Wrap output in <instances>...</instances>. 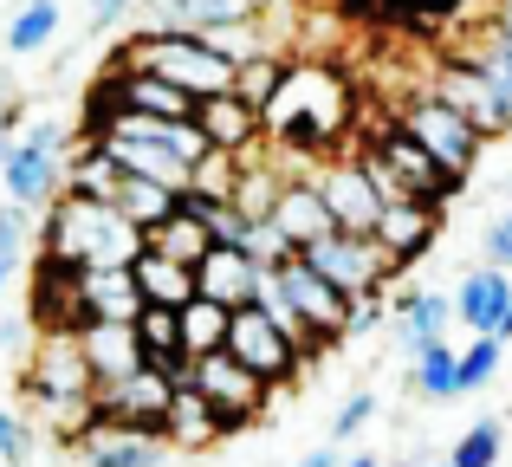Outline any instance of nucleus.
Listing matches in <instances>:
<instances>
[{"label":"nucleus","instance_id":"nucleus-1","mask_svg":"<svg viewBox=\"0 0 512 467\" xmlns=\"http://www.w3.org/2000/svg\"><path fill=\"white\" fill-rule=\"evenodd\" d=\"M344 124H350V78L325 59L286 65L279 91L260 111V137L279 143V150H305V156H325L344 137Z\"/></svg>","mask_w":512,"mask_h":467},{"label":"nucleus","instance_id":"nucleus-2","mask_svg":"<svg viewBox=\"0 0 512 467\" xmlns=\"http://www.w3.org/2000/svg\"><path fill=\"white\" fill-rule=\"evenodd\" d=\"M143 247V234L117 215L111 202H85V195H52L46 202V228H39V253L72 273L85 266H130Z\"/></svg>","mask_w":512,"mask_h":467},{"label":"nucleus","instance_id":"nucleus-3","mask_svg":"<svg viewBox=\"0 0 512 467\" xmlns=\"http://www.w3.org/2000/svg\"><path fill=\"white\" fill-rule=\"evenodd\" d=\"M111 72H156L175 91H188V98H214V91L234 85V65L201 33H175V26H143L137 39H124L111 52Z\"/></svg>","mask_w":512,"mask_h":467},{"label":"nucleus","instance_id":"nucleus-4","mask_svg":"<svg viewBox=\"0 0 512 467\" xmlns=\"http://www.w3.org/2000/svg\"><path fill=\"white\" fill-rule=\"evenodd\" d=\"M357 163L370 169V182H376V195H383V202L409 195V202L441 208V202H454V195L467 189V182H461V176H448V169H441L435 156H428L402 124H376V137L357 150Z\"/></svg>","mask_w":512,"mask_h":467},{"label":"nucleus","instance_id":"nucleus-5","mask_svg":"<svg viewBox=\"0 0 512 467\" xmlns=\"http://www.w3.org/2000/svg\"><path fill=\"white\" fill-rule=\"evenodd\" d=\"M435 98L448 104V111H461L480 137L512 130V78L487 52H454V59H441L435 65Z\"/></svg>","mask_w":512,"mask_h":467},{"label":"nucleus","instance_id":"nucleus-6","mask_svg":"<svg viewBox=\"0 0 512 467\" xmlns=\"http://www.w3.org/2000/svg\"><path fill=\"white\" fill-rule=\"evenodd\" d=\"M65 124L59 117H39V124H20V137L7 143L0 156V182H7V202L13 208H46L59 195V176H65Z\"/></svg>","mask_w":512,"mask_h":467},{"label":"nucleus","instance_id":"nucleus-7","mask_svg":"<svg viewBox=\"0 0 512 467\" xmlns=\"http://www.w3.org/2000/svg\"><path fill=\"white\" fill-rule=\"evenodd\" d=\"M396 124L409 130V137L422 143V150L435 156V163L448 169V176H461V182L474 176L480 150H487V137H480V130L467 124L461 111H448V104H441L435 91H422V98H409V104H402V111H396Z\"/></svg>","mask_w":512,"mask_h":467},{"label":"nucleus","instance_id":"nucleus-8","mask_svg":"<svg viewBox=\"0 0 512 467\" xmlns=\"http://www.w3.org/2000/svg\"><path fill=\"white\" fill-rule=\"evenodd\" d=\"M188 383H195V390L208 396V409L221 416V429H227V435L253 429V422L266 416V403H273V383H260L247 364H234L227 351L195 357V364H188Z\"/></svg>","mask_w":512,"mask_h":467},{"label":"nucleus","instance_id":"nucleus-9","mask_svg":"<svg viewBox=\"0 0 512 467\" xmlns=\"http://www.w3.org/2000/svg\"><path fill=\"white\" fill-rule=\"evenodd\" d=\"M299 260L312 266L318 279H325V286H338L344 299H363V292H383L389 279V253L376 247L370 234H338L331 228L325 240H312V247H299Z\"/></svg>","mask_w":512,"mask_h":467},{"label":"nucleus","instance_id":"nucleus-10","mask_svg":"<svg viewBox=\"0 0 512 467\" xmlns=\"http://www.w3.org/2000/svg\"><path fill=\"white\" fill-rule=\"evenodd\" d=\"M221 351L234 357V364H247L260 383H273V390H286V383L305 370V357L292 351V338L260 312V305H234V312H227V344Z\"/></svg>","mask_w":512,"mask_h":467},{"label":"nucleus","instance_id":"nucleus-11","mask_svg":"<svg viewBox=\"0 0 512 467\" xmlns=\"http://www.w3.org/2000/svg\"><path fill=\"white\" fill-rule=\"evenodd\" d=\"M169 390H175V383L163 377V370L143 364V370H130V377L91 390V422H104V429H130V435H156V442H163Z\"/></svg>","mask_w":512,"mask_h":467},{"label":"nucleus","instance_id":"nucleus-12","mask_svg":"<svg viewBox=\"0 0 512 467\" xmlns=\"http://www.w3.org/2000/svg\"><path fill=\"white\" fill-rule=\"evenodd\" d=\"M312 189H318V202H325V215H331L338 234H370L376 215H383V195H376L370 169H363L357 156H331L312 176Z\"/></svg>","mask_w":512,"mask_h":467},{"label":"nucleus","instance_id":"nucleus-13","mask_svg":"<svg viewBox=\"0 0 512 467\" xmlns=\"http://www.w3.org/2000/svg\"><path fill=\"white\" fill-rule=\"evenodd\" d=\"M273 273V286L292 299V312H299V325L312 331V338H325V344H338L344 338V312H350V299L338 286H325V279L312 273V266L299 260V253H286L279 266H266Z\"/></svg>","mask_w":512,"mask_h":467},{"label":"nucleus","instance_id":"nucleus-14","mask_svg":"<svg viewBox=\"0 0 512 467\" xmlns=\"http://www.w3.org/2000/svg\"><path fill=\"white\" fill-rule=\"evenodd\" d=\"M435 234H441V208H428V202H409V195H396V202H383V215H376V228L370 240L389 253V273H409L415 260H422L428 247H435Z\"/></svg>","mask_w":512,"mask_h":467},{"label":"nucleus","instance_id":"nucleus-15","mask_svg":"<svg viewBox=\"0 0 512 467\" xmlns=\"http://www.w3.org/2000/svg\"><path fill=\"white\" fill-rule=\"evenodd\" d=\"M454 318H461L474 338H512V273L500 266H474V273L454 286Z\"/></svg>","mask_w":512,"mask_h":467},{"label":"nucleus","instance_id":"nucleus-16","mask_svg":"<svg viewBox=\"0 0 512 467\" xmlns=\"http://www.w3.org/2000/svg\"><path fill=\"white\" fill-rule=\"evenodd\" d=\"M72 305H78V325H98V318H137L143 312V292L130 279V266H85L72 273Z\"/></svg>","mask_w":512,"mask_h":467},{"label":"nucleus","instance_id":"nucleus-17","mask_svg":"<svg viewBox=\"0 0 512 467\" xmlns=\"http://www.w3.org/2000/svg\"><path fill=\"white\" fill-rule=\"evenodd\" d=\"M104 156L117 163V176H143V182H163V189L182 195L188 189V169L195 163H182L175 150H163V143H150V137H130V130H104V137H91Z\"/></svg>","mask_w":512,"mask_h":467},{"label":"nucleus","instance_id":"nucleus-18","mask_svg":"<svg viewBox=\"0 0 512 467\" xmlns=\"http://www.w3.org/2000/svg\"><path fill=\"white\" fill-rule=\"evenodd\" d=\"M260 279H266V266L260 260H247L240 247H208L195 260V292L201 299H214V305H253V292H260Z\"/></svg>","mask_w":512,"mask_h":467},{"label":"nucleus","instance_id":"nucleus-19","mask_svg":"<svg viewBox=\"0 0 512 467\" xmlns=\"http://www.w3.org/2000/svg\"><path fill=\"white\" fill-rule=\"evenodd\" d=\"M195 130L208 137V150H227V156H253L260 150V111L234 98V91H214V98H195Z\"/></svg>","mask_w":512,"mask_h":467},{"label":"nucleus","instance_id":"nucleus-20","mask_svg":"<svg viewBox=\"0 0 512 467\" xmlns=\"http://www.w3.org/2000/svg\"><path fill=\"white\" fill-rule=\"evenodd\" d=\"M266 221L279 228V240H286L292 253L331 234V215H325V202H318L312 176H305V182H299V176H286V182H279V195H273V208H266Z\"/></svg>","mask_w":512,"mask_h":467},{"label":"nucleus","instance_id":"nucleus-21","mask_svg":"<svg viewBox=\"0 0 512 467\" xmlns=\"http://www.w3.org/2000/svg\"><path fill=\"white\" fill-rule=\"evenodd\" d=\"M78 351L91 364V383H117L130 370H143V344L124 318H98V325H78Z\"/></svg>","mask_w":512,"mask_h":467},{"label":"nucleus","instance_id":"nucleus-22","mask_svg":"<svg viewBox=\"0 0 512 467\" xmlns=\"http://www.w3.org/2000/svg\"><path fill=\"white\" fill-rule=\"evenodd\" d=\"M221 416L208 409V396L195 383H175L169 390V409H163V448H182V455H201V448L221 442Z\"/></svg>","mask_w":512,"mask_h":467},{"label":"nucleus","instance_id":"nucleus-23","mask_svg":"<svg viewBox=\"0 0 512 467\" xmlns=\"http://www.w3.org/2000/svg\"><path fill=\"white\" fill-rule=\"evenodd\" d=\"M72 448L85 455V467H163V442H156V435L104 429V422H91Z\"/></svg>","mask_w":512,"mask_h":467},{"label":"nucleus","instance_id":"nucleus-24","mask_svg":"<svg viewBox=\"0 0 512 467\" xmlns=\"http://www.w3.org/2000/svg\"><path fill=\"white\" fill-rule=\"evenodd\" d=\"M130 279H137V292H143V305H188L195 299V266H182V260H169V253H156V247H137V260H130Z\"/></svg>","mask_w":512,"mask_h":467},{"label":"nucleus","instance_id":"nucleus-25","mask_svg":"<svg viewBox=\"0 0 512 467\" xmlns=\"http://www.w3.org/2000/svg\"><path fill=\"white\" fill-rule=\"evenodd\" d=\"M448 318H454L448 292H409V299L396 305V344H402V357H422L428 344H441V338H448Z\"/></svg>","mask_w":512,"mask_h":467},{"label":"nucleus","instance_id":"nucleus-26","mask_svg":"<svg viewBox=\"0 0 512 467\" xmlns=\"http://www.w3.org/2000/svg\"><path fill=\"white\" fill-rule=\"evenodd\" d=\"M266 7L253 0H156V20L150 26H175V33H214V26H240V20H260Z\"/></svg>","mask_w":512,"mask_h":467},{"label":"nucleus","instance_id":"nucleus-27","mask_svg":"<svg viewBox=\"0 0 512 467\" xmlns=\"http://www.w3.org/2000/svg\"><path fill=\"white\" fill-rule=\"evenodd\" d=\"M111 208H117V215H124L137 234H150L156 221L175 215V189H163V182H143V176H117Z\"/></svg>","mask_w":512,"mask_h":467},{"label":"nucleus","instance_id":"nucleus-28","mask_svg":"<svg viewBox=\"0 0 512 467\" xmlns=\"http://www.w3.org/2000/svg\"><path fill=\"white\" fill-rule=\"evenodd\" d=\"M143 247H156V253H169V260L195 266L201 253L214 247V240H208V228H201V215H195V208H188L182 195H175V215H169V221H156V228L143 234Z\"/></svg>","mask_w":512,"mask_h":467},{"label":"nucleus","instance_id":"nucleus-29","mask_svg":"<svg viewBox=\"0 0 512 467\" xmlns=\"http://www.w3.org/2000/svg\"><path fill=\"white\" fill-rule=\"evenodd\" d=\"M59 26H65L59 0H26V7H13V20H7V52L13 59H33V52H46L52 39H59Z\"/></svg>","mask_w":512,"mask_h":467},{"label":"nucleus","instance_id":"nucleus-30","mask_svg":"<svg viewBox=\"0 0 512 467\" xmlns=\"http://www.w3.org/2000/svg\"><path fill=\"white\" fill-rule=\"evenodd\" d=\"M175 338H182V357H208V351H221L227 344V305H214V299H188V305H175Z\"/></svg>","mask_w":512,"mask_h":467},{"label":"nucleus","instance_id":"nucleus-31","mask_svg":"<svg viewBox=\"0 0 512 467\" xmlns=\"http://www.w3.org/2000/svg\"><path fill=\"white\" fill-rule=\"evenodd\" d=\"M286 65H292V59H279V52L266 46V52H253V59H240V65H234V85H227V91H234V98L247 104V111H266V98L279 91Z\"/></svg>","mask_w":512,"mask_h":467},{"label":"nucleus","instance_id":"nucleus-32","mask_svg":"<svg viewBox=\"0 0 512 467\" xmlns=\"http://www.w3.org/2000/svg\"><path fill=\"white\" fill-rule=\"evenodd\" d=\"M409 383H415V396H428V403H448V396H461V364H454L448 338H441V344H428V351L415 357Z\"/></svg>","mask_w":512,"mask_h":467},{"label":"nucleus","instance_id":"nucleus-33","mask_svg":"<svg viewBox=\"0 0 512 467\" xmlns=\"http://www.w3.org/2000/svg\"><path fill=\"white\" fill-rule=\"evenodd\" d=\"M234 176H240V156L208 150L195 169H188V195H201V202H234Z\"/></svg>","mask_w":512,"mask_h":467},{"label":"nucleus","instance_id":"nucleus-34","mask_svg":"<svg viewBox=\"0 0 512 467\" xmlns=\"http://www.w3.org/2000/svg\"><path fill=\"white\" fill-rule=\"evenodd\" d=\"M500 448H506V429H500V416H480L474 429H467L461 442L448 448V461H454V467H500Z\"/></svg>","mask_w":512,"mask_h":467},{"label":"nucleus","instance_id":"nucleus-35","mask_svg":"<svg viewBox=\"0 0 512 467\" xmlns=\"http://www.w3.org/2000/svg\"><path fill=\"white\" fill-rule=\"evenodd\" d=\"M500 351H506L500 338H474L467 351H454V364H461V396L467 390H487V383L500 377Z\"/></svg>","mask_w":512,"mask_h":467},{"label":"nucleus","instance_id":"nucleus-36","mask_svg":"<svg viewBox=\"0 0 512 467\" xmlns=\"http://www.w3.org/2000/svg\"><path fill=\"white\" fill-rule=\"evenodd\" d=\"M370 416H376V396H370V390L344 396V403H338V422H331V448H338V442H350V435H357Z\"/></svg>","mask_w":512,"mask_h":467},{"label":"nucleus","instance_id":"nucleus-37","mask_svg":"<svg viewBox=\"0 0 512 467\" xmlns=\"http://www.w3.org/2000/svg\"><path fill=\"white\" fill-rule=\"evenodd\" d=\"M383 318H389L383 292H363V299H350V312H344V338H370Z\"/></svg>","mask_w":512,"mask_h":467},{"label":"nucleus","instance_id":"nucleus-38","mask_svg":"<svg viewBox=\"0 0 512 467\" xmlns=\"http://www.w3.org/2000/svg\"><path fill=\"white\" fill-rule=\"evenodd\" d=\"M26 455H33V435H26V422L0 409V461H7V467H20Z\"/></svg>","mask_w":512,"mask_h":467},{"label":"nucleus","instance_id":"nucleus-39","mask_svg":"<svg viewBox=\"0 0 512 467\" xmlns=\"http://www.w3.org/2000/svg\"><path fill=\"white\" fill-rule=\"evenodd\" d=\"M20 247H26V208H7L0 202V260H20Z\"/></svg>","mask_w":512,"mask_h":467},{"label":"nucleus","instance_id":"nucleus-40","mask_svg":"<svg viewBox=\"0 0 512 467\" xmlns=\"http://www.w3.org/2000/svg\"><path fill=\"white\" fill-rule=\"evenodd\" d=\"M487 266H500V273H512V208H506V215L487 228Z\"/></svg>","mask_w":512,"mask_h":467},{"label":"nucleus","instance_id":"nucleus-41","mask_svg":"<svg viewBox=\"0 0 512 467\" xmlns=\"http://www.w3.org/2000/svg\"><path fill=\"white\" fill-rule=\"evenodd\" d=\"M130 7H137V0H85V26H91V33H104V26H117Z\"/></svg>","mask_w":512,"mask_h":467},{"label":"nucleus","instance_id":"nucleus-42","mask_svg":"<svg viewBox=\"0 0 512 467\" xmlns=\"http://www.w3.org/2000/svg\"><path fill=\"white\" fill-rule=\"evenodd\" d=\"M13 137H20V111H13V104H0V156H7Z\"/></svg>","mask_w":512,"mask_h":467},{"label":"nucleus","instance_id":"nucleus-43","mask_svg":"<svg viewBox=\"0 0 512 467\" xmlns=\"http://www.w3.org/2000/svg\"><path fill=\"white\" fill-rule=\"evenodd\" d=\"M292 467H338V448H312V455L292 461Z\"/></svg>","mask_w":512,"mask_h":467},{"label":"nucleus","instance_id":"nucleus-44","mask_svg":"<svg viewBox=\"0 0 512 467\" xmlns=\"http://www.w3.org/2000/svg\"><path fill=\"white\" fill-rule=\"evenodd\" d=\"M338 467H383L376 455H350V461H338Z\"/></svg>","mask_w":512,"mask_h":467},{"label":"nucleus","instance_id":"nucleus-45","mask_svg":"<svg viewBox=\"0 0 512 467\" xmlns=\"http://www.w3.org/2000/svg\"><path fill=\"white\" fill-rule=\"evenodd\" d=\"M7 273H13V266H7V260H0V286H7Z\"/></svg>","mask_w":512,"mask_h":467},{"label":"nucleus","instance_id":"nucleus-46","mask_svg":"<svg viewBox=\"0 0 512 467\" xmlns=\"http://www.w3.org/2000/svg\"><path fill=\"white\" fill-rule=\"evenodd\" d=\"M0 104H7V72H0Z\"/></svg>","mask_w":512,"mask_h":467},{"label":"nucleus","instance_id":"nucleus-47","mask_svg":"<svg viewBox=\"0 0 512 467\" xmlns=\"http://www.w3.org/2000/svg\"><path fill=\"white\" fill-rule=\"evenodd\" d=\"M253 7H279V0H253Z\"/></svg>","mask_w":512,"mask_h":467},{"label":"nucleus","instance_id":"nucleus-48","mask_svg":"<svg viewBox=\"0 0 512 467\" xmlns=\"http://www.w3.org/2000/svg\"><path fill=\"white\" fill-rule=\"evenodd\" d=\"M435 467H454V461H435Z\"/></svg>","mask_w":512,"mask_h":467},{"label":"nucleus","instance_id":"nucleus-49","mask_svg":"<svg viewBox=\"0 0 512 467\" xmlns=\"http://www.w3.org/2000/svg\"><path fill=\"white\" fill-rule=\"evenodd\" d=\"M506 189H512V176H506Z\"/></svg>","mask_w":512,"mask_h":467}]
</instances>
